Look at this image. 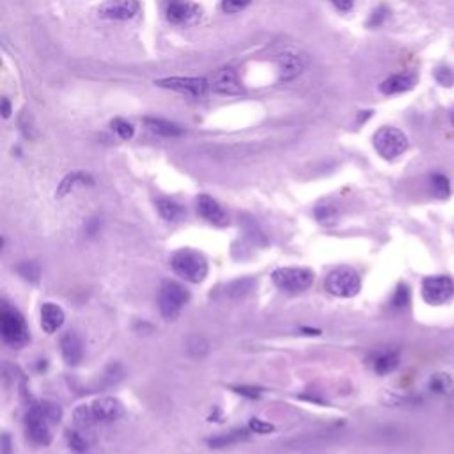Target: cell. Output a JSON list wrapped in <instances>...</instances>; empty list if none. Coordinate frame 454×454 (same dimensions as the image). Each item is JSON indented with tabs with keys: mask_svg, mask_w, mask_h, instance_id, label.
I'll return each instance as SVG.
<instances>
[{
	"mask_svg": "<svg viewBox=\"0 0 454 454\" xmlns=\"http://www.w3.org/2000/svg\"><path fill=\"white\" fill-rule=\"evenodd\" d=\"M124 414V406L119 399L110 398H99L92 401L91 405H82L75 410V421L80 426H92L96 423H112V421L119 419Z\"/></svg>",
	"mask_w": 454,
	"mask_h": 454,
	"instance_id": "6da1fadb",
	"label": "cell"
},
{
	"mask_svg": "<svg viewBox=\"0 0 454 454\" xmlns=\"http://www.w3.org/2000/svg\"><path fill=\"white\" fill-rule=\"evenodd\" d=\"M171 266L185 281L199 284L208 275V261L201 252L192 249H181L171 259Z\"/></svg>",
	"mask_w": 454,
	"mask_h": 454,
	"instance_id": "7a4b0ae2",
	"label": "cell"
},
{
	"mask_svg": "<svg viewBox=\"0 0 454 454\" xmlns=\"http://www.w3.org/2000/svg\"><path fill=\"white\" fill-rule=\"evenodd\" d=\"M0 332H2L4 342L13 348H21L31 339V332H28L23 316L7 303H4L2 310H0Z\"/></svg>",
	"mask_w": 454,
	"mask_h": 454,
	"instance_id": "3957f363",
	"label": "cell"
},
{
	"mask_svg": "<svg viewBox=\"0 0 454 454\" xmlns=\"http://www.w3.org/2000/svg\"><path fill=\"white\" fill-rule=\"evenodd\" d=\"M188 298H190V293L183 284L176 281H163L158 293L160 313L166 320H176Z\"/></svg>",
	"mask_w": 454,
	"mask_h": 454,
	"instance_id": "277c9868",
	"label": "cell"
},
{
	"mask_svg": "<svg viewBox=\"0 0 454 454\" xmlns=\"http://www.w3.org/2000/svg\"><path fill=\"white\" fill-rule=\"evenodd\" d=\"M325 286H327V291L330 295L339 296V298H352V296L359 295L362 281L353 268L339 266L328 274Z\"/></svg>",
	"mask_w": 454,
	"mask_h": 454,
	"instance_id": "5b68a950",
	"label": "cell"
},
{
	"mask_svg": "<svg viewBox=\"0 0 454 454\" xmlns=\"http://www.w3.org/2000/svg\"><path fill=\"white\" fill-rule=\"evenodd\" d=\"M373 146L378 155L385 160H394L409 149V139L394 126H382L374 134Z\"/></svg>",
	"mask_w": 454,
	"mask_h": 454,
	"instance_id": "8992f818",
	"label": "cell"
},
{
	"mask_svg": "<svg viewBox=\"0 0 454 454\" xmlns=\"http://www.w3.org/2000/svg\"><path fill=\"white\" fill-rule=\"evenodd\" d=\"M271 281L281 291L300 293L313 286L314 274L309 268H277L271 274Z\"/></svg>",
	"mask_w": 454,
	"mask_h": 454,
	"instance_id": "52a82bcc",
	"label": "cell"
},
{
	"mask_svg": "<svg viewBox=\"0 0 454 454\" xmlns=\"http://www.w3.org/2000/svg\"><path fill=\"white\" fill-rule=\"evenodd\" d=\"M454 296V282L448 275H430L423 281V298L430 306H444Z\"/></svg>",
	"mask_w": 454,
	"mask_h": 454,
	"instance_id": "ba28073f",
	"label": "cell"
},
{
	"mask_svg": "<svg viewBox=\"0 0 454 454\" xmlns=\"http://www.w3.org/2000/svg\"><path fill=\"white\" fill-rule=\"evenodd\" d=\"M155 85L163 89H171V91L181 92V94H188L192 98H201L208 89V82L202 77H169L160 78L155 82Z\"/></svg>",
	"mask_w": 454,
	"mask_h": 454,
	"instance_id": "9c48e42d",
	"label": "cell"
},
{
	"mask_svg": "<svg viewBox=\"0 0 454 454\" xmlns=\"http://www.w3.org/2000/svg\"><path fill=\"white\" fill-rule=\"evenodd\" d=\"M167 20L174 25H190L202 14V7L192 0H169L166 7Z\"/></svg>",
	"mask_w": 454,
	"mask_h": 454,
	"instance_id": "30bf717a",
	"label": "cell"
},
{
	"mask_svg": "<svg viewBox=\"0 0 454 454\" xmlns=\"http://www.w3.org/2000/svg\"><path fill=\"white\" fill-rule=\"evenodd\" d=\"M48 421L45 419L41 412H39L38 405L32 403L28 406L27 414H25V428H27V433L31 437L32 442H36L38 445H48L52 442V435H50Z\"/></svg>",
	"mask_w": 454,
	"mask_h": 454,
	"instance_id": "8fae6325",
	"label": "cell"
},
{
	"mask_svg": "<svg viewBox=\"0 0 454 454\" xmlns=\"http://www.w3.org/2000/svg\"><path fill=\"white\" fill-rule=\"evenodd\" d=\"M139 11V0H107L99 6L98 13L107 20H131Z\"/></svg>",
	"mask_w": 454,
	"mask_h": 454,
	"instance_id": "7c38bea8",
	"label": "cell"
},
{
	"mask_svg": "<svg viewBox=\"0 0 454 454\" xmlns=\"http://www.w3.org/2000/svg\"><path fill=\"white\" fill-rule=\"evenodd\" d=\"M198 212L202 219L212 222L213 226H227L229 224V217L226 210H224L222 206H220V202L215 201L212 195H206V194L199 195Z\"/></svg>",
	"mask_w": 454,
	"mask_h": 454,
	"instance_id": "4fadbf2b",
	"label": "cell"
},
{
	"mask_svg": "<svg viewBox=\"0 0 454 454\" xmlns=\"http://www.w3.org/2000/svg\"><path fill=\"white\" fill-rule=\"evenodd\" d=\"M212 87L213 91L224 96H238L243 92L242 84H239L238 80V75H236V71L232 70V67H224V70H220L219 73L213 77Z\"/></svg>",
	"mask_w": 454,
	"mask_h": 454,
	"instance_id": "5bb4252c",
	"label": "cell"
},
{
	"mask_svg": "<svg viewBox=\"0 0 454 454\" xmlns=\"http://www.w3.org/2000/svg\"><path fill=\"white\" fill-rule=\"evenodd\" d=\"M60 352H63L64 360H66L70 366H77L84 359V345H82V339L78 337V334L75 332H66L60 339Z\"/></svg>",
	"mask_w": 454,
	"mask_h": 454,
	"instance_id": "9a60e30c",
	"label": "cell"
},
{
	"mask_svg": "<svg viewBox=\"0 0 454 454\" xmlns=\"http://www.w3.org/2000/svg\"><path fill=\"white\" fill-rule=\"evenodd\" d=\"M417 77L414 73H398L389 77L387 80H384L380 84V91L384 94H401V92L410 91V89L416 87Z\"/></svg>",
	"mask_w": 454,
	"mask_h": 454,
	"instance_id": "2e32d148",
	"label": "cell"
},
{
	"mask_svg": "<svg viewBox=\"0 0 454 454\" xmlns=\"http://www.w3.org/2000/svg\"><path fill=\"white\" fill-rule=\"evenodd\" d=\"M279 78L284 82L293 80L303 71V60L295 53H282L277 57Z\"/></svg>",
	"mask_w": 454,
	"mask_h": 454,
	"instance_id": "e0dca14e",
	"label": "cell"
},
{
	"mask_svg": "<svg viewBox=\"0 0 454 454\" xmlns=\"http://www.w3.org/2000/svg\"><path fill=\"white\" fill-rule=\"evenodd\" d=\"M64 323V310L57 303L46 302L41 306V328L46 334H53Z\"/></svg>",
	"mask_w": 454,
	"mask_h": 454,
	"instance_id": "ac0fdd59",
	"label": "cell"
},
{
	"mask_svg": "<svg viewBox=\"0 0 454 454\" xmlns=\"http://www.w3.org/2000/svg\"><path fill=\"white\" fill-rule=\"evenodd\" d=\"M146 126L156 135H162V137H180L183 135V130H181L178 124L171 123L167 119H160V117H146L144 119Z\"/></svg>",
	"mask_w": 454,
	"mask_h": 454,
	"instance_id": "d6986e66",
	"label": "cell"
},
{
	"mask_svg": "<svg viewBox=\"0 0 454 454\" xmlns=\"http://www.w3.org/2000/svg\"><path fill=\"white\" fill-rule=\"evenodd\" d=\"M94 180H92L91 174L84 173V171H75V173H70L59 185V190H57V198H64L66 194H70L77 185H92Z\"/></svg>",
	"mask_w": 454,
	"mask_h": 454,
	"instance_id": "ffe728a7",
	"label": "cell"
},
{
	"mask_svg": "<svg viewBox=\"0 0 454 454\" xmlns=\"http://www.w3.org/2000/svg\"><path fill=\"white\" fill-rule=\"evenodd\" d=\"M254 288H256V281L252 277H239L226 286V295L232 300L245 298L247 295H250Z\"/></svg>",
	"mask_w": 454,
	"mask_h": 454,
	"instance_id": "44dd1931",
	"label": "cell"
},
{
	"mask_svg": "<svg viewBox=\"0 0 454 454\" xmlns=\"http://www.w3.org/2000/svg\"><path fill=\"white\" fill-rule=\"evenodd\" d=\"M399 355L398 352H384L378 353L373 360V369L378 374H389L398 369Z\"/></svg>",
	"mask_w": 454,
	"mask_h": 454,
	"instance_id": "7402d4cb",
	"label": "cell"
},
{
	"mask_svg": "<svg viewBox=\"0 0 454 454\" xmlns=\"http://www.w3.org/2000/svg\"><path fill=\"white\" fill-rule=\"evenodd\" d=\"M430 391L433 394L442 396V398H451L454 394V382L449 374L445 373H437L430 378V384H428Z\"/></svg>",
	"mask_w": 454,
	"mask_h": 454,
	"instance_id": "603a6c76",
	"label": "cell"
},
{
	"mask_svg": "<svg viewBox=\"0 0 454 454\" xmlns=\"http://www.w3.org/2000/svg\"><path fill=\"white\" fill-rule=\"evenodd\" d=\"M156 208H158V213L169 222H178L180 219H183L185 212L178 202L171 201V199H158L156 201Z\"/></svg>",
	"mask_w": 454,
	"mask_h": 454,
	"instance_id": "cb8c5ba5",
	"label": "cell"
},
{
	"mask_svg": "<svg viewBox=\"0 0 454 454\" xmlns=\"http://www.w3.org/2000/svg\"><path fill=\"white\" fill-rule=\"evenodd\" d=\"M245 438H247V431L234 430V431H231V433H227V435H220V437L210 438L208 444L212 445V448L220 449V448H229V445L238 444V442L245 441Z\"/></svg>",
	"mask_w": 454,
	"mask_h": 454,
	"instance_id": "d4e9b609",
	"label": "cell"
},
{
	"mask_svg": "<svg viewBox=\"0 0 454 454\" xmlns=\"http://www.w3.org/2000/svg\"><path fill=\"white\" fill-rule=\"evenodd\" d=\"M430 185L435 198L445 199L451 194V183H449L448 176H444V174H433V176L430 178Z\"/></svg>",
	"mask_w": 454,
	"mask_h": 454,
	"instance_id": "484cf974",
	"label": "cell"
},
{
	"mask_svg": "<svg viewBox=\"0 0 454 454\" xmlns=\"http://www.w3.org/2000/svg\"><path fill=\"white\" fill-rule=\"evenodd\" d=\"M39 409V412L45 416V419L52 424H59L60 419H63V409H60L57 403L53 401H41V403H36Z\"/></svg>",
	"mask_w": 454,
	"mask_h": 454,
	"instance_id": "4316f807",
	"label": "cell"
},
{
	"mask_svg": "<svg viewBox=\"0 0 454 454\" xmlns=\"http://www.w3.org/2000/svg\"><path fill=\"white\" fill-rule=\"evenodd\" d=\"M208 341H206L205 337H201V335H192L187 341V352L190 353L194 359H202V357L208 353Z\"/></svg>",
	"mask_w": 454,
	"mask_h": 454,
	"instance_id": "83f0119b",
	"label": "cell"
},
{
	"mask_svg": "<svg viewBox=\"0 0 454 454\" xmlns=\"http://www.w3.org/2000/svg\"><path fill=\"white\" fill-rule=\"evenodd\" d=\"M110 126H112V130L116 131L117 137L123 139V141H130V139L134 137V134H135L134 124H131L130 121L123 119V117H116V119L110 123Z\"/></svg>",
	"mask_w": 454,
	"mask_h": 454,
	"instance_id": "f1b7e54d",
	"label": "cell"
},
{
	"mask_svg": "<svg viewBox=\"0 0 454 454\" xmlns=\"http://www.w3.org/2000/svg\"><path fill=\"white\" fill-rule=\"evenodd\" d=\"M410 303V288L406 284H399L392 295L391 306L394 309H406Z\"/></svg>",
	"mask_w": 454,
	"mask_h": 454,
	"instance_id": "f546056e",
	"label": "cell"
},
{
	"mask_svg": "<svg viewBox=\"0 0 454 454\" xmlns=\"http://www.w3.org/2000/svg\"><path fill=\"white\" fill-rule=\"evenodd\" d=\"M18 271H20L21 277H25L31 282H38L39 275H41V266H39L36 261H23V263L18 266Z\"/></svg>",
	"mask_w": 454,
	"mask_h": 454,
	"instance_id": "4dcf8cb0",
	"label": "cell"
},
{
	"mask_svg": "<svg viewBox=\"0 0 454 454\" xmlns=\"http://www.w3.org/2000/svg\"><path fill=\"white\" fill-rule=\"evenodd\" d=\"M316 219L325 226H330L337 219V210L334 205H321L316 208Z\"/></svg>",
	"mask_w": 454,
	"mask_h": 454,
	"instance_id": "1f68e13d",
	"label": "cell"
},
{
	"mask_svg": "<svg viewBox=\"0 0 454 454\" xmlns=\"http://www.w3.org/2000/svg\"><path fill=\"white\" fill-rule=\"evenodd\" d=\"M437 84H441L442 87H453L454 85V70L451 66H438L433 73Z\"/></svg>",
	"mask_w": 454,
	"mask_h": 454,
	"instance_id": "d6a6232c",
	"label": "cell"
},
{
	"mask_svg": "<svg viewBox=\"0 0 454 454\" xmlns=\"http://www.w3.org/2000/svg\"><path fill=\"white\" fill-rule=\"evenodd\" d=\"M389 14H391V11H389L387 6H378L377 9H373V13L369 14V20H367V27L371 28H377V27H382V25L387 21Z\"/></svg>",
	"mask_w": 454,
	"mask_h": 454,
	"instance_id": "836d02e7",
	"label": "cell"
},
{
	"mask_svg": "<svg viewBox=\"0 0 454 454\" xmlns=\"http://www.w3.org/2000/svg\"><path fill=\"white\" fill-rule=\"evenodd\" d=\"M67 444H70V448L77 453L87 451V442H85V438L82 437L80 433H77V431H67Z\"/></svg>",
	"mask_w": 454,
	"mask_h": 454,
	"instance_id": "e575fe53",
	"label": "cell"
},
{
	"mask_svg": "<svg viewBox=\"0 0 454 454\" xmlns=\"http://www.w3.org/2000/svg\"><path fill=\"white\" fill-rule=\"evenodd\" d=\"M252 0H222V11L227 14H236L245 9Z\"/></svg>",
	"mask_w": 454,
	"mask_h": 454,
	"instance_id": "d590c367",
	"label": "cell"
},
{
	"mask_svg": "<svg viewBox=\"0 0 454 454\" xmlns=\"http://www.w3.org/2000/svg\"><path fill=\"white\" fill-rule=\"evenodd\" d=\"M249 428H250V431H254V433H259V435H268V433H271V431L275 430L274 424L264 423V421H261V419H252V421H250Z\"/></svg>",
	"mask_w": 454,
	"mask_h": 454,
	"instance_id": "8d00e7d4",
	"label": "cell"
},
{
	"mask_svg": "<svg viewBox=\"0 0 454 454\" xmlns=\"http://www.w3.org/2000/svg\"><path fill=\"white\" fill-rule=\"evenodd\" d=\"M234 391L238 392V394L247 396V398H250V399H256L261 396V391L256 387H234Z\"/></svg>",
	"mask_w": 454,
	"mask_h": 454,
	"instance_id": "74e56055",
	"label": "cell"
},
{
	"mask_svg": "<svg viewBox=\"0 0 454 454\" xmlns=\"http://www.w3.org/2000/svg\"><path fill=\"white\" fill-rule=\"evenodd\" d=\"M330 2L334 4L339 11H342V13H348V11H352L355 0H330Z\"/></svg>",
	"mask_w": 454,
	"mask_h": 454,
	"instance_id": "f35d334b",
	"label": "cell"
},
{
	"mask_svg": "<svg viewBox=\"0 0 454 454\" xmlns=\"http://www.w3.org/2000/svg\"><path fill=\"white\" fill-rule=\"evenodd\" d=\"M9 116H11V103H9V99L4 98L2 99V117L4 119H7Z\"/></svg>",
	"mask_w": 454,
	"mask_h": 454,
	"instance_id": "ab89813d",
	"label": "cell"
},
{
	"mask_svg": "<svg viewBox=\"0 0 454 454\" xmlns=\"http://www.w3.org/2000/svg\"><path fill=\"white\" fill-rule=\"evenodd\" d=\"M2 442H4V454H9V453H11V441H9V437H7V435H4Z\"/></svg>",
	"mask_w": 454,
	"mask_h": 454,
	"instance_id": "60d3db41",
	"label": "cell"
},
{
	"mask_svg": "<svg viewBox=\"0 0 454 454\" xmlns=\"http://www.w3.org/2000/svg\"><path fill=\"white\" fill-rule=\"evenodd\" d=\"M451 121H453V124H454V110L451 112Z\"/></svg>",
	"mask_w": 454,
	"mask_h": 454,
	"instance_id": "b9f144b4",
	"label": "cell"
}]
</instances>
